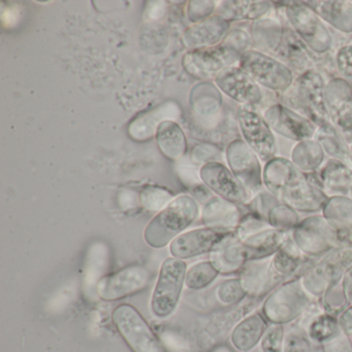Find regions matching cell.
Instances as JSON below:
<instances>
[{
	"label": "cell",
	"mask_w": 352,
	"mask_h": 352,
	"mask_svg": "<svg viewBox=\"0 0 352 352\" xmlns=\"http://www.w3.org/2000/svg\"><path fill=\"white\" fill-rule=\"evenodd\" d=\"M341 284L344 294H345L346 298H347L348 304H349V306H352V267L343 276Z\"/></svg>",
	"instance_id": "cell-40"
},
{
	"label": "cell",
	"mask_w": 352,
	"mask_h": 352,
	"mask_svg": "<svg viewBox=\"0 0 352 352\" xmlns=\"http://www.w3.org/2000/svg\"><path fill=\"white\" fill-rule=\"evenodd\" d=\"M211 352H234L232 349H230L228 346L226 345H220L217 346V347L214 348Z\"/></svg>",
	"instance_id": "cell-42"
},
{
	"label": "cell",
	"mask_w": 352,
	"mask_h": 352,
	"mask_svg": "<svg viewBox=\"0 0 352 352\" xmlns=\"http://www.w3.org/2000/svg\"><path fill=\"white\" fill-rule=\"evenodd\" d=\"M162 108L158 109V110L156 111V112H154L153 114H151V113H149L150 117H151V118L153 119V120H156V116H158V115L160 114V110H162ZM141 120L148 121V120H149V119H148L147 117H146V116H143V117H142ZM156 123H158V122H156V121H150L149 129H148L147 138L151 137L152 133H153V131H154V129L152 126H153V124H156Z\"/></svg>",
	"instance_id": "cell-41"
},
{
	"label": "cell",
	"mask_w": 352,
	"mask_h": 352,
	"mask_svg": "<svg viewBox=\"0 0 352 352\" xmlns=\"http://www.w3.org/2000/svg\"><path fill=\"white\" fill-rule=\"evenodd\" d=\"M240 67L255 83L275 91L287 89L294 80L292 71L285 65L256 51L241 55Z\"/></svg>",
	"instance_id": "cell-7"
},
{
	"label": "cell",
	"mask_w": 352,
	"mask_h": 352,
	"mask_svg": "<svg viewBox=\"0 0 352 352\" xmlns=\"http://www.w3.org/2000/svg\"><path fill=\"white\" fill-rule=\"evenodd\" d=\"M325 104L333 126L352 143V89L347 82L336 80L325 87Z\"/></svg>",
	"instance_id": "cell-11"
},
{
	"label": "cell",
	"mask_w": 352,
	"mask_h": 352,
	"mask_svg": "<svg viewBox=\"0 0 352 352\" xmlns=\"http://www.w3.org/2000/svg\"><path fill=\"white\" fill-rule=\"evenodd\" d=\"M314 342L307 333L300 331H289L284 339L283 352H316Z\"/></svg>",
	"instance_id": "cell-35"
},
{
	"label": "cell",
	"mask_w": 352,
	"mask_h": 352,
	"mask_svg": "<svg viewBox=\"0 0 352 352\" xmlns=\"http://www.w3.org/2000/svg\"><path fill=\"white\" fill-rule=\"evenodd\" d=\"M197 201L189 195H180L151 220L144 232V238L153 248H162L180 236L197 219Z\"/></svg>",
	"instance_id": "cell-2"
},
{
	"label": "cell",
	"mask_w": 352,
	"mask_h": 352,
	"mask_svg": "<svg viewBox=\"0 0 352 352\" xmlns=\"http://www.w3.org/2000/svg\"><path fill=\"white\" fill-rule=\"evenodd\" d=\"M110 267V250L104 243H94L86 255L83 271V292L89 300H96L98 286Z\"/></svg>",
	"instance_id": "cell-19"
},
{
	"label": "cell",
	"mask_w": 352,
	"mask_h": 352,
	"mask_svg": "<svg viewBox=\"0 0 352 352\" xmlns=\"http://www.w3.org/2000/svg\"><path fill=\"white\" fill-rule=\"evenodd\" d=\"M317 138L327 152L337 157L338 160H345V162L347 160V149L342 144L343 137L341 135H338L335 127L331 126L329 123L321 125V131L319 135H317Z\"/></svg>",
	"instance_id": "cell-30"
},
{
	"label": "cell",
	"mask_w": 352,
	"mask_h": 352,
	"mask_svg": "<svg viewBox=\"0 0 352 352\" xmlns=\"http://www.w3.org/2000/svg\"><path fill=\"white\" fill-rule=\"evenodd\" d=\"M230 234V232H218L209 228L190 230L170 243V252L175 258H192L213 250Z\"/></svg>",
	"instance_id": "cell-15"
},
{
	"label": "cell",
	"mask_w": 352,
	"mask_h": 352,
	"mask_svg": "<svg viewBox=\"0 0 352 352\" xmlns=\"http://www.w3.org/2000/svg\"><path fill=\"white\" fill-rule=\"evenodd\" d=\"M228 14L232 19H256L267 13L270 8L269 3L263 1H236L230 3Z\"/></svg>",
	"instance_id": "cell-31"
},
{
	"label": "cell",
	"mask_w": 352,
	"mask_h": 352,
	"mask_svg": "<svg viewBox=\"0 0 352 352\" xmlns=\"http://www.w3.org/2000/svg\"><path fill=\"white\" fill-rule=\"evenodd\" d=\"M322 346L324 352H352L351 342L342 329L335 338L322 344Z\"/></svg>",
	"instance_id": "cell-37"
},
{
	"label": "cell",
	"mask_w": 352,
	"mask_h": 352,
	"mask_svg": "<svg viewBox=\"0 0 352 352\" xmlns=\"http://www.w3.org/2000/svg\"><path fill=\"white\" fill-rule=\"evenodd\" d=\"M187 265L183 259H166L160 267L151 300L152 312L160 318L170 316L180 300L186 278Z\"/></svg>",
	"instance_id": "cell-5"
},
{
	"label": "cell",
	"mask_w": 352,
	"mask_h": 352,
	"mask_svg": "<svg viewBox=\"0 0 352 352\" xmlns=\"http://www.w3.org/2000/svg\"><path fill=\"white\" fill-rule=\"evenodd\" d=\"M267 329L265 316L261 313H253L234 327L232 333V345L239 351H250L261 341Z\"/></svg>",
	"instance_id": "cell-24"
},
{
	"label": "cell",
	"mask_w": 352,
	"mask_h": 352,
	"mask_svg": "<svg viewBox=\"0 0 352 352\" xmlns=\"http://www.w3.org/2000/svg\"><path fill=\"white\" fill-rule=\"evenodd\" d=\"M348 338H349L350 342H351V345H352V333Z\"/></svg>",
	"instance_id": "cell-43"
},
{
	"label": "cell",
	"mask_w": 352,
	"mask_h": 352,
	"mask_svg": "<svg viewBox=\"0 0 352 352\" xmlns=\"http://www.w3.org/2000/svg\"><path fill=\"white\" fill-rule=\"evenodd\" d=\"M228 30V22L221 16L209 18L187 30L184 34L185 45L195 50L217 46Z\"/></svg>",
	"instance_id": "cell-22"
},
{
	"label": "cell",
	"mask_w": 352,
	"mask_h": 352,
	"mask_svg": "<svg viewBox=\"0 0 352 352\" xmlns=\"http://www.w3.org/2000/svg\"><path fill=\"white\" fill-rule=\"evenodd\" d=\"M218 87L232 100L255 106L261 100L258 85L241 67H228L215 78Z\"/></svg>",
	"instance_id": "cell-16"
},
{
	"label": "cell",
	"mask_w": 352,
	"mask_h": 352,
	"mask_svg": "<svg viewBox=\"0 0 352 352\" xmlns=\"http://www.w3.org/2000/svg\"><path fill=\"white\" fill-rule=\"evenodd\" d=\"M247 261L244 245L232 232L220 241L211 251V263L219 274L223 275L240 272Z\"/></svg>",
	"instance_id": "cell-20"
},
{
	"label": "cell",
	"mask_w": 352,
	"mask_h": 352,
	"mask_svg": "<svg viewBox=\"0 0 352 352\" xmlns=\"http://www.w3.org/2000/svg\"><path fill=\"white\" fill-rule=\"evenodd\" d=\"M238 120L245 141L263 162H271L277 145L271 126L257 112L254 106L242 104L238 111Z\"/></svg>",
	"instance_id": "cell-8"
},
{
	"label": "cell",
	"mask_w": 352,
	"mask_h": 352,
	"mask_svg": "<svg viewBox=\"0 0 352 352\" xmlns=\"http://www.w3.org/2000/svg\"><path fill=\"white\" fill-rule=\"evenodd\" d=\"M350 192H351V195H352V189H351V191H350Z\"/></svg>",
	"instance_id": "cell-44"
},
{
	"label": "cell",
	"mask_w": 352,
	"mask_h": 352,
	"mask_svg": "<svg viewBox=\"0 0 352 352\" xmlns=\"http://www.w3.org/2000/svg\"><path fill=\"white\" fill-rule=\"evenodd\" d=\"M199 177L212 191L226 201L232 204H245L248 201V192L244 185L220 162H207L199 170Z\"/></svg>",
	"instance_id": "cell-12"
},
{
	"label": "cell",
	"mask_w": 352,
	"mask_h": 352,
	"mask_svg": "<svg viewBox=\"0 0 352 352\" xmlns=\"http://www.w3.org/2000/svg\"><path fill=\"white\" fill-rule=\"evenodd\" d=\"M311 304V296L300 278L284 282L272 292L263 306V315L273 324L290 322L300 317Z\"/></svg>",
	"instance_id": "cell-4"
},
{
	"label": "cell",
	"mask_w": 352,
	"mask_h": 352,
	"mask_svg": "<svg viewBox=\"0 0 352 352\" xmlns=\"http://www.w3.org/2000/svg\"><path fill=\"white\" fill-rule=\"evenodd\" d=\"M174 199V195L160 187H147L140 195V203L149 211L164 210Z\"/></svg>",
	"instance_id": "cell-32"
},
{
	"label": "cell",
	"mask_w": 352,
	"mask_h": 352,
	"mask_svg": "<svg viewBox=\"0 0 352 352\" xmlns=\"http://www.w3.org/2000/svg\"><path fill=\"white\" fill-rule=\"evenodd\" d=\"M160 149L170 160H179L186 151V139L181 127L174 121H162L156 131Z\"/></svg>",
	"instance_id": "cell-26"
},
{
	"label": "cell",
	"mask_w": 352,
	"mask_h": 352,
	"mask_svg": "<svg viewBox=\"0 0 352 352\" xmlns=\"http://www.w3.org/2000/svg\"><path fill=\"white\" fill-rule=\"evenodd\" d=\"M304 253L294 244V240L286 241L285 244L272 256L271 274L275 286L283 283L286 278L296 279L294 274L302 267Z\"/></svg>",
	"instance_id": "cell-23"
},
{
	"label": "cell",
	"mask_w": 352,
	"mask_h": 352,
	"mask_svg": "<svg viewBox=\"0 0 352 352\" xmlns=\"http://www.w3.org/2000/svg\"><path fill=\"white\" fill-rule=\"evenodd\" d=\"M340 329L347 337L352 333V306H348L338 317Z\"/></svg>",
	"instance_id": "cell-39"
},
{
	"label": "cell",
	"mask_w": 352,
	"mask_h": 352,
	"mask_svg": "<svg viewBox=\"0 0 352 352\" xmlns=\"http://www.w3.org/2000/svg\"><path fill=\"white\" fill-rule=\"evenodd\" d=\"M337 65L342 75L352 80V46H345L338 52Z\"/></svg>",
	"instance_id": "cell-38"
},
{
	"label": "cell",
	"mask_w": 352,
	"mask_h": 352,
	"mask_svg": "<svg viewBox=\"0 0 352 352\" xmlns=\"http://www.w3.org/2000/svg\"><path fill=\"white\" fill-rule=\"evenodd\" d=\"M298 96V102L309 119L320 125L327 124L329 113L325 104V88L319 74L309 71L300 76Z\"/></svg>",
	"instance_id": "cell-14"
},
{
	"label": "cell",
	"mask_w": 352,
	"mask_h": 352,
	"mask_svg": "<svg viewBox=\"0 0 352 352\" xmlns=\"http://www.w3.org/2000/svg\"><path fill=\"white\" fill-rule=\"evenodd\" d=\"M321 185L333 192L346 193L352 189V170L343 162H329L321 174Z\"/></svg>",
	"instance_id": "cell-27"
},
{
	"label": "cell",
	"mask_w": 352,
	"mask_h": 352,
	"mask_svg": "<svg viewBox=\"0 0 352 352\" xmlns=\"http://www.w3.org/2000/svg\"><path fill=\"white\" fill-rule=\"evenodd\" d=\"M265 117L274 131L288 139L302 141L314 135L315 127L310 119L304 118L282 104L272 107Z\"/></svg>",
	"instance_id": "cell-18"
},
{
	"label": "cell",
	"mask_w": 352,
	"mask_h": 352,
	"mask_svg": "<svg viewBox=\"0 0 352 352\" xmlns=\"http://www.w3.org/2000/svg\"><path fill=\"white\" fill-rule=\"evenodd\" d=\"M150 272L144 265L123 267L112 275L106 276L98 286V298L102 300H121L143 292L150 282Z\"/></svg>",
	"instance_id": "cell-10"
},
{
	"label": "cell",
	"mask_w": 352,
	"mask_h": 352,
	"mask_svg": "<svg viewBox=\"0 0 352 352\" xmlns=\"http://www.w3.org/2000/svg\"><path fill=\"white\" fill-rule=\"evenodd\" d=\"M341 331L338 318L324 311L311 319L307 329V335L315 344H324L335 338Z\"/></svg>",
	"instance_id": "cell-28"
},
{
	"label": "cell",
	"mask_w": 352,
	"mask_h": 352,
	"mask_svg": "<svg viewBox=\"0 0 352 352\" xmlns=\"http://www.w3.org/2000/svg\"><path fill=\"white\" fill-rule=\"evenodd\" d=\"M113 321L133 352H166L147 321L131 305H120L113 312Z\"/></svg>",
	"instance_id": "cell-6"
},
{
	"label": "cell",
	"mask_w": 352,
	"mask_h": 352,
	"mask_svg": "<svg viewBox=\"0 0 352 352\" xmlns=\"http://www.w3.org/2000/svg\"><path fill=\"white\" fill-rule=\"evenodd\" d=\"M241 55L238 50L228 45H218L211 48L193 50L187 53L183 65L190 75L199 79H209L217 77L228 67H234L240 63Z\"/></svg>",
	"instance_id": "cell-9"
},
{
	"label": "cell",
	"mask_w": 352,
	"mask_h": 352,
	"mask_svg": "<svg viewBox=\"0 0 352 352\" xmlns=\"http://www.w3.org/2000/svg\"><path fill=\"white\" fill-rule=\"evenodd\" d=\"M228 160L232 172L245 188L257 190L261 186V166L256 154L242 142H234L228 150Z\"/></svg>",
	"instance_id": "cell-17"
},
{
	"label": "cell",
	"mask_w": 352,
	"mask_h": 352,
	"mask_svg": "<svg viewBox=\"0 0 352 352\" xmlns=\"http://www.w3.org/2000/svg\"><path fill=\"white\" fill-rule=\"evenodd\" d=\"M284 339L283 325L272 323L261 339V350L263 352H283Z\"/></svg>",
	"instance_id": "cell-36"
},
{
	"label": "cell",
	"mask_w": 352,
	"mask_h": 352,
	"mask_svg": "<svg viewBox=\"0 0 352 352\" xmlns=\"http://www.w3.org/2000/svg\"><path fill=\"white\" fill-rule=\"evenodd\" d=\"M265 181L267 188L292 209L313 212L327 204L321 189L311 184L308 177L286 160H271L265 168Z\"/></svg>",
	"instance_id": "cell-1"
},
{
	"label": "cell",
	"mask_w": 352,
	"mask_h": 352,
	"mask_svg": "<svg viewBox=\"0 0 352 352\" xmlns=\"http://www.w3.org/2000/svg\"><path fill=\"white\" fill-rule=\"evenodd\" d=\"M271 259L267 257L248 261L241 270L239 279L248 296L258 298L276 287L272 278Z\"/></svg>",
	"instance_id": "cell-21"
},
{
	"label": "cell",
	"mask_w": 352,
	"mask_h": 352,
	"mask_svg": "<svg viewBox=\"0 0 352 352\" xmlns=\"http://www.w3.org/2000/svg\"><path fill=\"white\" fill-rule=\"evenodd\" d=\"M287 16L300 38L316 52H324L329 48L331 36L318 15L307 6L292 3L287 7Z\"/></svg>",
	"instance_id": "cell-13"
},
{
	"label": "cell",
	"mask_w": 352,
	"mask_h": 352,
	"mask_svg": "<svg viewBox=\"0 0 352 352\" xmlns=\"http://www.w3.org/2000/svg\"><path fill=\"white\" fill-rule=\"evenodd\" d=\"M201 220L212 230H230L240 224V213L234 204L223 199H211L204 207Z\"/></svg>",
	"instance_id": "cell-25"
},
{
	"label": "cell",
	"mask_w": 352,
	"mask_h": 352,
	"mask_svg": "<svg viewBox=\"0 0 352 352\" xmlns=\"http://www.w3.org/2000/svg\"><path fill=\"white\" fill-rule=\"evenodd\" d=\"M348 306H349V304H348L347 298H346L345 294H344L341 282L331 288L323 296L322 309L327 314L337 317V315L341 314Z\"/></svg>",
	"instance_id": "cell-33"
},
{
	"label": "cell",
	"mask_w": 352,
	"mask_h": 352,
	"mask_svg": "<svg viewBox=\"0 0 352 352\" xmlns=\"http://www.w3.org/2000/svg\"><path fill=\"white\" fill-rule=\"evenodd\" d=\"M218 274L219 272L211 261H201L193 265L187 272L185 284L189 289H203L217 278Z\"/></svg>",
	"instance_id": "cell-29"
},
{
	"label": "cell",
	"mask_w": 352,
	"mask_h": 352,
	"mask_svg": "<svg viewBox=\"0 0 352 352\" xmlns=\"http://www.w3.org/2000/svg\"><path fill=\"white\" fill-rule=\"evenodd\" d=\"M248 294L243 288L240 279H230L220 284L217 288V298L222 304L234 305L244 300Z\"/></svg>",
	"instance_id": "cell-34"
},
{
	"label": "cell",
	"mask_w": 352,
	"mask_h": 352,
	"mask_svg": "<svg viewBox=\"0 0 352 352\" xmlns=\"http://www.w3.org/2000/svg\"><path fill=\"white\" fill-rule=\"evenodd\" d=\"M351 267V247L333 249L305 270L300 278V283L311 298L323 296L342 281Z\"/></svg>",
	"instance_id": "cell-3"
}]
</instances>
